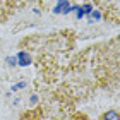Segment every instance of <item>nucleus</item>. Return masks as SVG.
Wrapping results in <instances>:
<instances>
[{"label":"nucleus","mask_w":120,"mask_h":120,"mask_svg":"<svg viewBox=\"0 0 120 120\" xmlns=\"http://www.w3.org/2000/svg\"><path fill=\"white\" fill-rule=\"evenodd\" d=\"M115 34L110 40L91 43L70 57L60 82L46 91L57 100L81 106L98 94L118 96L120 43Z\"/></svg>","instance_id":"nucleus-1"},{"label":"nucleus","mask_w":120,"mask_h":120,"mask_svg":"<svg viewBox=\"0 0 120 120\" xmlns=\"http://www.w3.org/2000/svg\"><path fill=\"white\" fill-rule=\"evenodd\" d=\"M77 33L60 29L52 33H33L21 38L14 62L19 69H34V89L45 94L60 82L70 57L75 53Z\"/></svg>","instance_id":"nucleus-2"},{"label":"nucleus","mask_w":120,"mask_h":120,"mask_svg":"<svg viewBox=\"0 0 120 120\" xmlns=\"http://www.w3.org/2000/svg\"><path fill=\"white\" fill-rule=\"evenodd\" d=\"M17 120H94L81 106L57 100L50 94H43V100L31 103L21 110Z\"/></svg>","instance_id":"nucleus-3"},{"label":"nucleus","mask_w":120,"mask_h":120,"mask_svg":"<svg viewBox=\"0 0 120 120\" xmlns=\"http://www.w3.org/2000/svg\"><path fill=\"white\" fill-rule=\"evenodd\" d=\"M33 2V0H0V24L7 22L10 17H14L19 10Z\"/></svg>","instance_id":"nucleus-4"},{"label":"nucleus","mask_w":120,"mask_h":120,"mask_svg":"<svg viewBox=\"0 0 120 120\" xmlns=\"http://www.w3.org/2000/svg\"><path fill=\"white\" fill-rule=\"evenodd\" d=\"M96 120H120L118 108H117V106H113V108H106L105 112H101L100 115L96 117Z\"/></svg>","instance_id":"nucleus-5"}]
</instances>
